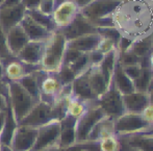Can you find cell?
I'll use <instances>...</instances> for the list:
<instances>
[{
	"label": "cell",
	"mask_w": 153,
	"mask_h": 151,
	"mask_svg": "<svg viewBox=\"0 0 153 151\" xmlns=\"http://www.w3.org/2000/svg\"><path fill=\"white\" fill-rule=\"evenodd\" d=\"M121 36L137 41L153 34V0H122L113 14Z\"/></svg>",
	"instance_id": "6da1fadb"
},
{
	"label": "cell",
	"mask_w": 153,
	"mask_h": 151,
	"mask_svg": "<svg viewBox=\"0 0 153 151\" xmlns=\"http://www.w3.org/2000/svg\"><path fill=\"white\" fill-rule=\"evenodd\" d=\"M122 0H92L80 8V14L95 27L114 26L113 14Z\"/></svg>",
	"instance_id": "7a4b0ae2"
},
{
	"label": "cell",
	"mask_w": 153,
	"mask_h": 151,
	"mask_svg": "<svg viewBox=\"0 0 153 151\" xmlns=\"http://www.w3.org/2000/svg\"><path fill=\"white\" fill-rule=\"evenodd\" d=\"M67 49V39L59 29L52 32L46 41L41 69L46 72H59L62 65L65 51Z\"/></svg>",
	"instance_id": "3957f363"
},
{
	"label": "cell",
	"mask_w": 153,
	"mask_h": 151,
	"mask_svg": "<svg viewBox=\"0 0 153 151\" xmlns=\"http://www.w3.org/2000/svg\"><path fill=\"white\" fill-rule=\"evenodd\" d=\"M7 98L13 115L18 124L38 102L18 81H7Z\"/></svg>",
	"instance_id": "277c9868"
},
{
	"label": "cell",
	"mask_w": 153,
	"mask_h": 151,
	"mask_svg": "<svg viewBox=\"0 0 153 151\" xmlns=\"http://www.w3.org/2000/svg\"><path fill=\"white\" fill-rule=\"evenodd\" d=\"M114 128L115 133L120 137L150 132L153 130V127L142 118L141 114L128 112H125L120 117L114 120Z\"/></svg>",
	"instance_id": "5b68a950"
},
{
	"label": "cell",
	"mask_w": 153,
	"mask_h": 151,
	"mask_svg": "<svg viewBox=\"0 0 153 151\" xmlns=\"http://www.w3.org/2000/svg\"><path fill=\"white\" fill-rule=\"evenodd\" d=\"M61 120L53 119L38 127V135L31 151H50L59 148Z\"/></svg>",
	"instance_id": "8992f818"
},
{
	"label": "cell",
	"mask_w": 153,
	"mask_h": 151,
	"mask_svg": "<svg viewBox=\"0 0 153 151\" xmlns=\"http://www.w3.org/2000/svg\"><path fill=\"white\" fill-rule=\"evenodd\" d=\"M95 103L102 109L105 116L111 117L114 120L125 113L123 95L115 87L113 81L109 85L108 89L96 99Z\"/></svg>",
	"instance_id": "52a82bcc"
},
{
	"label": "cell",
	"mask_w": 153,
	"mask_h": 151,
	"mask_svg": "<svg viewBox=\"0 0 153 151\" xmlns=\"http://www.w3.org/2000/svg\"><path fill=\"white\" fill-rule=\"evenodd\" d=\"M95 101L91 102L85 114L76 121V144L75 145L87 141L90 132L93 130L95 125L105 116V114L95 103Z\"/></svg>",
	"instance_id": "ba28073f"
},
{
	"label": "cell",
	"mask_w": 153,
	"mask_h": 151,
	"mask_svg": "<svg viewBox=\"0 0 153 151\" xmlns=\"http://www.w3.org/2000/svg\"><path fill=\"white\" fill-rule=\"evenodd\" d=\"M80 13V6L73 0H55L52 20L56 29L67 27Z\"/></svg>",
	"instance_id": "9c48e42d"
},
{
	"label": "cell",
	"mask_w": 153,
	"mask_h": 151,
	"mask_svg": "<svg viewBox=\"0 0 153 151\" xmlns=\"http://www.w3.org/2000/svg\"><path fill=\"white\" fill-rule=\"evenodd\" d=\"M39 79L41 90L40 100L53 105L62 88L56 72L51 73L44 70H39Z\"/></svg>",
	"instance_id": "30bf717a"
},
{
	"label": "cell",
	"mask_w": 153,
	"mask_h": 151,
	"mask_svg": "<svg viewBox=\"0 0 153 151\" xmlns=\"http://www.w3.org/2000/svg\"><path fill=\"white\" fill-rule=\"evenodd\" d=\"M53 119H55V118L53 115L52 105L40 100L34 104L30 112L23 118L18 125H26V126L38 128V127L46 124Z\"/></svg>",
	"instance_id": "8fae6325"
},
{
	"label": "cell",
	"mask_w": 153,
	"mask_h": 151,
	"mask_svg": "<svg viewBox=\"0 0 153 151\" xmlns=\"http://www.w3.org/2000/svg\"><path fill=\"white\" fill-rule=\"evenodd\" d=\"M1 60L4 66V78L6 81H18L29 73L42 70L40 65L34 66V65L25 64L15 57H10Z\"/></svg>",
	"instance_id": "7c38bea8"
},
{
	"label": "cell",
	"mask_w": 153,
	"mask_h": 151,
	"mask_svg": "<svg viewBox=\"0 0 153 151\" xmlns=\"http://www.w3.org/2000/svg\"><path fill=\"white\" fill-rule=\"evenodd\" d=\"M89 151H130L126 135H113L99 142H85L77 144Z\"/></svg>",
	"instance_id": "4fadbf2b"
},
{
	"label": "cell",
	"mask_w": 153,
	"mask_h": 151,
	"mask_svg": "<svg viewBox=\"0 0 153 151\" xmlns=\"http://www.w3.org/2000/svg\"><path fill=\"white\" fill-rule=\"evenodd\" d=\"M38 135V128L18 125L13 135L10 146L14 151H31Z\"/></svg>",
	"instance_id": "5bb4252c"
},
{
	"label": "cell",
	"mask_w": 153,
	"mask_h": 151,
	"mask_svg": "<svg viewBox=\"0 0 153 151\" xmlns=\"http://www.w3.org/2000/svg\"><path fill=\"white\" fill-rule=\"evenodd\" d=\"M25 14L26 8L23 3L7 7H0V27L6 33L10 28L20 24Z\"/></svg>",
	"instance_id": "9a60e30c"
},
{
	"label": "cell",
	"mask_w": 153,
	"mask_h": 151,
	"mask_svg": "<svg viewBox=\"0 0 153 151\" xmlns=\"http://www.w3.org/2000/svg\"><path fill=\"white\" fill-rule=\"evenodd\" d=\"M65 36L67 41L72 40V39L78 38L83 34L92 33V32H97V28L90 22L89 20L85 18L82 15L79 13L75 19L68 25L67 27L62 29H59Z\"/></svg>",
	"instance_id": "2e32d148"
},
{
	"label": "cell",
	"mask_w": 153,
	"mask_h": 151,
	"mask_svg": "<svg viewBox=\"0 0 153 151\" xmlns=\"http://www.w3.org/2000/svg\"><path fill=\"white\" fill-rule=\"evenodd\" d=\"M45 44L46 41H28V43L17 55V59L25 64L41 66L45 50Z\"/></svg>",
	"instance_id": "e0dca14e"
},
{
	"label": "cell",
	"mask_w": 153,
	"mask_h": 151,
	"mask_svg": "<svg viewBox=\"0 0 153 151\" xmlns=\"http://www.w3.org/2000/svg\"><path fill=\"white\" fill-rule=\"evenodd\" d=\"M76 121L77 119L66 115L61 120L59 147L70 148L76 144Z\"/></svg>",
	"instance_id": "ac0fdd59"
},
{
	"label": "cell",
	"mask_w": 153,
	"mask_h": 151,
	"mask_svg": "<svg viewBox=\"0 0 153 151\" xmlns=\"http://www.w3.org/2000/svg\"><path fill=\"white\" fill-rule=\"evenodd\" d=\"M6 43L12 57H17L23 47L28 43V38L20 24L13 27L6 32Z\"/></svg>",
	"instance_id": "d6986e66"
},
{
	"label": "cell",
	"mask_w": 153,
	"mask_h": 151,
	"mask_svg": "<svg viewBox=\"0 0 153 151\" xmlns=\"http://www.w3.org/2000/svg\"><path fill=\"white\" fill-rule=\"evenodd\" d=\"M20 25L24 29L27 38L29 41H47L52 32L49 31L42 25L36 23L29 15L25 14L24 18L22 19Z\"/></svg>",
	"instance_id": "ffe728a7"
},
{
	"label": "cell",
	"mask_w": 153,
	"mask_h": 151,
	"mask_svg": "<svg viewBox=\"0 0 153 151\" xmlns=\"http://www.w3.org/2000/svg\"><path fill=\"white\" fill-rule=\"evenodd\" d=\"M125 112L134 114H141L142 111L150 103L149 93L134 91L129 94L123 95Z\"/></svg>",
	"instance_id": "44dd1931"
},
{
	"label": "cell",
	"mask_w": 153,
	"mask_h": 151,
	"mask_svg": "<svg viewBox=\"0 0 153 151\" xmlns=\"http://www.w3.org/2000/svg\"><path fill=\"white\" fill-rule=\"evenodd\" d=\"M99 40H100V36L98 32L83 34L78 38L67 41V48L74 49L82 53H88L97 48Z\"/></svg>",
	"instance_id": "7402d4cb"
},
{
	"label": "cell",
	"mask_w": 153,
	"mask_h": 151,
	"mask_svg": "<svg viewBox=\"0 0 153 151\" xmlns=\"http://www.w3.org/2000/svg\"><path fill=\"white\" fill-rule=\"evenodd\" d=\"M87 78L89 81V85L96 96V98L100 97L109 87V83L106 81L103 73L101 72L98 65L91 66L87 70Z\"/></svg>",
	"instance_id": "603a6c76"
},
{
	"label": "cell",
	"mask_w": 153,
	"mask_h": 151,
	"mask_svg": "<svg viewBox=\"0 0 153 151\" xmlns=\"http://www.w3.org/2000/svg\"><path fill=\"white\" fill-rule=\"evenodd\" d=\"M115 128H114V119L111 117L104 116L93 128L90 132L85 142H99L103 139L115 135ZM85 143V142H83Z\"/></svg>",
	"instance_id": "cb8c5ba5"
},
{
	"label": "cell",
	"mask_w": 153,
	"mask_h": 151,
	"mask_svg": "<svg viewBox=\"0 0 153 151\" xmlns=\"http://www.w3.org/2000/svg\"><path fill=\"white\" fill-rule=\"evenodd\" d=\"M72 95L83 101L92 102L96 100V96L94 95L93 91L89 85L87 78V71L81 73L72 81Z\"/></svg>",
	"instance_id": "d4e9b609"
},
{
	"label": "cell",
	"mask_w": 153,
	"mask_h": 151,
	"mask_svg": "<svg viewBox=\"0 0 153 151\" xmlns=\"http://www.w3.org/2000/svg\"><path fill=\"white\" fill-rule=\"evenodd\" d=\"M111 81H113L115 87L117 88L118 91H119L122 95L129 94V93H132L135 91L133 81L131 80L130 77L124 72L123 67L119 64L118 60H117V62H116L115 69H114Z\"/></svg>",
	"instance_id": "484cf974"
},
{
	"label": "cell",
	"mask_w": 153,
	"mask_h": 151,
	"mask_svg": "<svg viewBox=\"0 0 153 151\" xmlns=\"http://www.w3.org/2000/svg\"><path fill=\"white\" fill-rule=\"evenodd\" d=\"M126 137L130 148L139 151H153V131Z\"/></svg>",
	"instance_id": "4316f807"
},
{
	"label": "cell",
	"mask_w": 153,
	"mask_h": 151,
	"mask_svg": "<svg viewBox=\"0 0 153 151\" xmlns=\"http://www.w3.org/2000/svg\"><path fill=\"white\" fill-rule=\"evenodd\" d=\"M18 83L26 90V92L36 101H40L41 90H40V79H39V70L31 72L19 79Z\"/></svg>",
	"instance_id": "83f0119b"
},
{
	"label": "cell",
	"mask_w": 153,
	"mask_h": 151,
	"mask_svg": "<svg viewBox=\"0 0 153 151\" xmlns=\"http://www.w3.org/2000/svg\"><path fill=\"white\" fill-rule=\"evenodd\" d=\"M17 126H18V123L15 119L12 109L10 107V104H8V109L6 111L5 116V122H4L2 131L0 132V143H1V145L10 146V142H12L13 135H14Z\"/></svg>",
	"instance_id": "f1b7e54d"
},
{
	"label": "cell",
	"mask_w": 153,
	"mask_h": 151,
	"mask_svg": "<svg viewBox=\"0 0 153 151\" xmlns=\"http://www.w3.org/2000/svg\"><path fill=\"white\" fill-rule=\"evenodd\" d=\"M152 78V72L150 70L149 66H148L147 57L142 60V70L140 75L133 80V85H134V89L137 92H144L147 93L149 92L150 89V83H151Z\"/></svg>",
	"instance_id": "f546056e"
},
{
	"label": "cell",
	"mask_w": 153,
	"mask_h": 151,
	"mask_svg": "<svg viewBox=\"0 0 153 151\" xmlns=\"http://www.w3.org/2000/svg\"><path fill=\"white\" fill-rule=\"evenodd\" d=\"M90 104H91V102L83 101L72 95V96L68 99V101H67L66 115L75 118V119H79V118L85 114V112L88 109Z\"/></svg>",
	"instance_id": "4dcf8cb0"
},
{
	"label": "cell",
	"mask_w": 153,
	"mask_h": 151,
	"mask_svg": "<svg viewBox=\"0 0 153 151\" xmlns=\"http://www.w3.org/2000/svg\"><path fill=\"white\" fill-rule=\"evenodd\" d=\"M117 60H118V50L116 49L115 51H111V52L105 54L103 60H101L100 64L98 65L101 72L103 73L105 79H106V81L109 85H111V83L114 69H115Z\"/></svg>",
	"instance_id": "1f68e13d"
},
{
	"label": "cell",
	"mask_w": 153,
	"mask_h": 151,
	"mask_svg": "<svg viewBox=\"0 0 153 151\" xmlns=\"http://www.w3.org/2000/svg\"><path fill=\"white\" fill-rule=\"evenodd\" d=\"M151 44H152V36L145 38L143 40H137L132 42L130 47L128 48L129 51L135 54L140 59H145L151 52Z\"/></svg>",
	"instance_id": "d6a6232c"
},
{
	"label": "cell",
	"mask_w": 153,
	"mask_h": 151,
	"mask_svg": "<svg viewBox=\"0 0 153 151\" xmlns=\"http://www.w3.org/2000/svg\"><path fill=\"white\" fill-rule=\"evenodd\" d=\"M26 14L29 15L36 23H39L40 25H42L43 27H45L46 29H48L49 31L53 32L55 31L56 27H55V24L52 20V17L51 16H48V15H45L43 14L42 12L36 8V10H26Z\"/></svg>",
	"instance_id": "836d02e7"
},
{
	"label": "cell",
	"mask_w": 153,
	"mask_h": 151,
	"mask_svg": "<svg viewBox=\"0 0 153 151\" xmlns=\"http://www.w3.org/2000/svg\"><path fill=\"white\" fill-rule=\"evenodd\" d=\"M143 59H140L135 54H133L131 51L126 50L124 52H118V62L122 67L130 66V65L140 64Z\"/></svg>",
	"instance_id": "e575fe53"
},
{
	"label": "cell",
	"mask_w": 153,
	"mask_h": 151,
	"mask_svg": "<svg viewBox=\"0 0 153 151\" xmlns=\"http://www.w3.org/2000/svg\"><path fill=\"white\" fill-rule=\"evenodd\" d=\"M97 32L99 33V36H104V38L111 39V41L116 43V45L118 46L120 39H121V34L118 31V29L115 26H105V27H97Z\"/></svg>",
	"instance_id": "d590c367"
},
{
	"label": "cell",
	"mask_w": 153,
	"mask_h": 151,
	"mask_svg": "<svg viewBox=\"0 0 153 151\" xmlns=\"http://www.w3.org/2000/svg\"><path fill=\"white\" fill-rule=\"evenodd\" d=\"M56 74L62 86L70 85L76 78V75L74 74V72L66 65H62L61 69L59 70V72H56Z\"/></svg>",
	"instance_id": "8d00e7d4"
},
{
	"label": "cell",
	"mask_w": 153,
	"mask_h": 151,
	"mask_svg": "<svg viewBox=\"0 0 153 151\" xmlns=\"http://www.w3.org/2000/svg\"><path fill=\"white\" fill-rule=\"evenodd\" d=\"M97 50L100 51L103 54H107V53L111 52V51H115L117 49V45L114 41H111V39L104 38V36H100V40H99V43L97 45Z\"/></svg>",
	"instance_id": "74e56055"
},
{
	"label": "cell",
	"mask_w": 153,
	"mask_h": 151,
	"mask_svg": "<svg viewBox=\"0 0 153 151\" xmlns=\"http://www.w3.org/2000/svg\"><path fill=\"white\" fill-rule=\"evenodd\" d=\"M12 57L10 50L7 48L6 43V34L0 27V60H5Z\"/></svg>",
	"instance_id": "f35d334b"
},
{
	"label": "cell",
	"mask_w": 153,
	"mask_h": 151,
	"mask_svg": "<svg viewBox=\"0 0 153 151\" xmlns=\"http://www.w3.org/2000/svg\"><path fill=\"white\" fill-rule=\"evenodd\" d=\"M123 70L124 72L130 77L131 80H134L137 76L140 75L142 70V62L140 64H135V65H130V66H124L123 67Z\"/></svg>",
	"instance_id": "ab89813d"
},
{
	"label": "cell",
	"mask_w": 153,
	"mask_h": 151,
	"mask_svg": "<svg viewBox=\"0 0 153 151\" xmlns=\"http://www.w3.org/2000/svg\"><path fill=\"white\" fill-rule=\"evenodd\" d=\"M54 4H55V0H41L38 10L40 12H42L43 14L51 16L53 10H54Z\"/></svg>",
	"instance_id": "60d3db41"
},
{
	"label": "cell",
	"mask_w": 153,
	"mask_h": 151,
	"mask_svg": "<svg viewBox=\"0 0 153 151\" xmlns=\"http://www.w3.org/2000/svg\"><path fill=\"white\" fill-rule=\"evenodd\" d=\"M141 116L150 126L153 127V104L151 102L142 111Z\"/></svg>",
	"instance_id": "b9f144b4"
},
{
	"label": "cell",
	"mask_w": 153,
	"mask_h": 151,
	"mask_svg": "<svg viewBox=\"0 0 153 151\" xmlns=\"http://www.w3.org/2000/svg\"><path fill=\"white\" fill-rule=\"evenodd\" d=\"M88 55H89V62L91 66L99 65L101 60H103V57H104V54L101 53L100 51H98L97 49L91 51V52H88Z\"/></svg>",
	"instance_id": "7bdbcfd3"
},
{
	"label": "cell",
	"mask_w": 153,
	"mask_h": 151,
	"mask_svg": "<svg viewBox=\"0 0 153 151\" xmlns=\"http://www.w3.org/2000/svg\"><path fill=\"white\" fill-rule=\"evenodd\" d=\"M40 2H41V0H22V3H23V5L25 6L26 10L38 8Z\"/></svg>",
	"instance_id": "ee69618b"
},
{
	"label": "cell",
	"mask_w": 153,
	"mask_h": 151,
	"mask_svg": "<svg viewBox=\"0 0 153 151\" xmlns=\"http://www.w3.org/2000/svg\"><path fill=\"white\" fill-rule=\"evenodd\" d=\"M8 109V98L0 94V112H6Z\"/></svg>",
	"instance_id": "f6af8a7d"
},
{
	"label": "cell",
	"mask_w": 153,
	"mask_h": 151,
	"mask_svg": "<svg viewBox=\"0 0 153 151\" xmlns=\"http://www.w3.org/2000/svg\"><path fill=\"white\" fill-rule=\"evenodd\" d=\"M22 3V0H4L0 7H7V6H14Z\"/></svg>",
	"instance_id": "bcb514c9"
},
{
	"label": "cell",
	"mask_w": 153,
	"mask_h": 151,
	"mask_svg": "<svg viewBox=\"0 0 153 151\" xmlns=\"http://www.w3.org/2000/svg\"><path fill=\"white\" fill-rule=\"evenodd\" d=\"M5 116H6V112H0V132L2 131L4 122H5Z\"/></svg>",
	"instance_id": "7dc6e473"
},
{
	"label": "cell",
	"mask_w": 153,
	"mask_h": 151,
	"mask_svg": "<svg viewBox=\"0 0 153 151\" xmlns=\"http://www.w3.org/2000/svg\"><path fill=\"white\" fill-rule=\"evenodd\" d=\"M147 62H148V66H149L150 70H151L152 74H153V51L149 53V55L147 57Z\"/></svg>",
	"instance_id": "c3c4849f"
},
{
	"label": "cell",
	"mask_w": 153,
	"mask_h": 151,
	"mask_svg": "<svg viewBox=\"0 0 153 151\" xmlns=\"http://www.w3.org/2000/svg\"><path fill=\"white\" fill-rule=\"evenodd\" d=\"M0 81H6L4 78V66L1 60H0Z\"/></svg>",
	"instance_id": "681fc988"
},
{
	"label": "cell",
	"mask_w": 153,
	"mask_h": 151,
	"mask_svg": "<svg viewBox=\"0 0 153 151\" xmlns=\"http://www.w3.org/2000/svg\"><path fill=\"white\" fill-rule=\"evenodd\" d=\"M74 2H76L77 4H78L79 6H80V8L81 7H83L85 5H87L89 2H91L92 0H73Z\"/></svg>",
	"instance_id": "f907efd6"
},
{
	"label": "cell",
	"mask_w": 153,
	"mask_h": 151,
	"mask_svg": "<svg viewBox=\"0 0 153 151\" xmlns=\"http://www.w3.org/2000/svg\"><path fill=\"white\" fill-rule=\"evenodd\" d=\"M76 150V146H73V147H70V148H56V149H53V150H50V151H75Z\"/></svg>",
	"instance_id": "816d5d0a"
},
{
	"label": "cell",
	"mask_w": 153,
	"mask_h": 151,
	"mask_svg": "<svg viewBox=\"0 0 153 151\" xmlns=\"http://www.w3.org/2000/svg\"><path fill=\"white\" fill-rule=\"evenodd\" d=\"M0 151H14L10 146H4V145H1V150Z\"/></svg>",
	"instance_id": "f5cc1de1"
},
{
	"label": "cell",
	"mask_w": 153,
	"mask_h": 151,
	"mask_svg": "<svg viewBox=\"0 0 153 151\" xmlns=\"http://www.w3.org/2000/svg\"><path fill=\"white\" fill-rule=\"evenodd\" d=\"M149 97H150V102L153 104V88H151V89L149 90Z\"/></svg>",
	"instance_id": "db71d44e"
},
{
	"label": "cell",
	"mask_w": 153,
	"mask_h": 151,
	"mask_svg": "<svg viewBox=\"0 0 153 151\" xmlns=\"http://www.w3.org/2000/svg\"><path fill=\"white\" fill-rule=\"evenodd\" d=\"M75 146H76V150L75 151H89L88 149H85V148L81 147V146H78V145H75Z\"/></svg>",
	"instance_id": "11a10c76"
},
{
	"label": "cell",
	"mask_w": 153,
	"mask_h": 151,
	"mask_svg": "<svg viewBox=\"0 0 153 151\" xmlns=\"http://www.w3.org/2000/svg\"><path fill=\"white\" fill-rule=\"evenodd\" d=\"M151 51H153V34H152V44H151Z\"/></svg>",
	"instance_id": "9f6ffc18"
},
{
	"label": "cell",
	"mask_w": 153,
	"mask_h": 151,
	"mask_svg": "<svg viewBox=\"0 0 153 151\" xmlns=\"http://www.w3.org/2000/svg\"><path fill=\"white\" fill-rule=\"evenodd\" d=\"M130 151H139V150H137V149H133V148H131Z\"/></svg>",
	"instance_id": "6f0895ef"
},
{
	"label": "cell",
	"mask_w": 153,
	"mask_h": 151,
	"mask_svg": "<svg viewBox=\"0 0 153 151\" xmlns=\"http://www.w3.org/2000/svg\"><path fill=\"white\" fill-rule=\"evenodd\" d=\"M3 1H4V0H0V5H1V4L3 3Z\"/></svg>",
	"instance_id": "680465c9"
},
{
	"label": "cell",
	"mask_w": 153,
	"mask_h": 151,
	"mask_svg": "<svg viewBox=\"0 0 153 151\" xmlns=\"http://www.w3.org/2000/svg\"><path fill=\"white\" fill-rule=\"evenodd\" d=\"M0 150H1V143H0Z\"/></svg>",
	"instance_id": "91938a15"
}]
</instances>
